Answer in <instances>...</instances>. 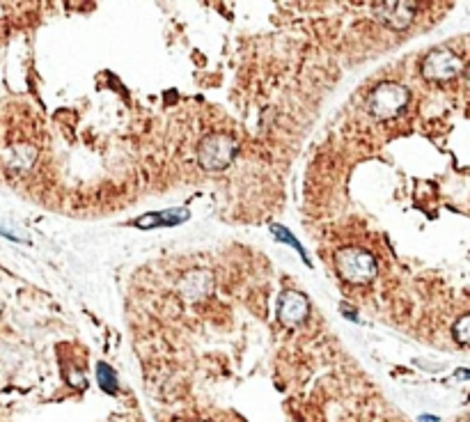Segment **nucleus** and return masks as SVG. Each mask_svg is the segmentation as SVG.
Instances as JSON below:
<instances>
[{
  "instance_id": "f257e3e1",
  "label": "nucleus",
  "mask_w": 470,
  "mask_h": 422,
  "mask_svg": "<svg viewBox=\"0 0 470 422\" xmlns=\"http://www.w3.org/2000/svg\"><path fill=\"white\" fill-rule=\"evenodd\" d=\"M335 267L349 284H367L376 276V260L362 248H342L335 255Z\"/></svg>"
},
{
  "instance_id": "f03ea898",
  "label": "nucleus",
  "mask_w": 470,
  "mask_h": 422,
  "mask_svg": "<svg viewBox=\"0 0 470 422\" xmlns=\"http://www.w3.org/2000/svg\"><path fill=\"white\" fill-rule=\"evenodd\" d=\"M237 152V140L228 133H211L198 147V161L204 170L216 172L228 168Z\"/></svg>"
},
{
  "instance_id": "7ed1b4c3",
  "label": "nucleus",
  "mask_w": 470,
  "mask_h": 422,
  "mask_svg": "<svg viewBox=\"0 0 470 422\" xmlns=\"http://www.w3.org/2000/svg\"><path fill=\"white\" fill-rule=\"evenodd\" d=\"M369 111L379 120H393L408 104V90L399 83H381L369 94Z\"/></svg>"
},
{
  "instance_id": "20e7f679",
  "label": "nucleus",
  "mask_w": 470,
  "mask_h": 422,
  "mask_svg": "<svg viewBox=\"0 0 470 422\" xmlns=\"http://www.w3.org/2000/svg\"><path fill=\"white\" fill-rule=\"evenodd\" d=\"M464 70L461 57L447 48H436L423 60V76L427 81H449Z\"/></svg>"
},
{
  "instance_id": "39448f33",
  "label": "nucleus",
  "mask_w": 470,
  "mask_h": 422,
  "mask_svg": "<svg viewBox=\"0 0 470 422\" xmlns=\"http://www.w3.org/2000/svg\"><path fill=\"white\" fill-rule=\"evenodd\" d=\"M310 312V301L306 294H301L296 289H287L282 291V296L278 301V319L285 326H298V323L306 321Z\"/></svg>"
},
{
  "instance_id": "423d86ee",
  "label": "nucleus",
  "mask_w": 470,
  "mask_h": 422,
  "mask_svg": "<svg viewBox=\"0 0 470 422\" xmlns=\"http://www.w3.org/2000/svg\"><path fill=\"white\" fill-rule=\"evenodd\" d=\"M415 3H381L376 5V16L390 30H406L415 16Z\"/></svg>"
},
{
  "instance_id": "0eeeda50",
  "label": "nucleus",
  "mask_w": 470,
  "mask_h": 422,
  "mask_svg": "<svg viewBox=\"0 0 470 422\" xmlns=\"http://www.w3.org/2000/svg\"><path fill=\"white\" fill-rule=\"evenodd\" d=\"M211 289H213V276L211 271L204 269H193L189 273H184V278L179 280V294L186 301H202L204 296H209Z\"/></svg>"
},
{
  "instance_id": "6e6552de",
  "label": "nucleus",
  "mask_w": 470,
  "mask_h": 422,
  "mask_svg": "<svg viewBox=\"0 0 470 422\" xmlns=\"http://www.w3.org/2000/svg\"><path fill=\"white\" fill-rule=\"evenodd\" d=\"M179 221H186V211L172 209L163 213H152V216H147V218H138L135 225H138V228H154V225H174Z\"/></svg>"
},
{
  "instance_id": "1a4fd4ad",
  "label": "nucleus",
  "mask_w": 470,
  "mask_h": 422,
  "mask_svg": "<svg viewBox=\"0 0 470 422\" xmlns=\"http://www.w3.org/2000/svg\"><path fill=\"white\" fill-rule=\"evenodd\" d=\"M96 379H99L101 390H106L108 395H117V379H115V372L111 365L99 362V365H96Z\"/></svg>"
},
{
  "instance_id": "9d476101",
  "label": "nucleus",
  "mask_w": 470,
  "mask_h": 422,
  "mask_svg": "<svg viewBox=\"0 0 470 422\" xmlns=\"http://www.w3.org/2000/svg\"><path fill=\"white\" fill-rule=\"evenodd\" d=\"M271 232H273V237H276V239L285 241V243H289V246H293V248H296V250H298V255H301V257L308 262V257H306V250H303V246H301V243H298L296 239L291 237V234H289V232H287L285 228H282V225H271Z\"/></svg>"
},
{
  "instance_id": "9b49d317",
  "label": "nucleus",
  "mask_w": 470,
  "mask_h": 422,
  "mask_svg": "<svg viewBox=\"0 0 470 422\" xmlns=\"http://www.w3.org/2000/svg\"><path fill=\"white\" fill-rule=\"evenodd\" d=\"M454 338H457V342L470 347V315H464L454 323Z\"/></svg>"
},
{
  "instance_id": "f8f14e48",
  "label": "nucleus",
  "mask_w": 470,
  "mask_h": 422,
  "mask_svg": "<svg viewBox=\"0 0 470 422\" xmlns=\"http://www.w3.org/2000/svg\"><path fill=\"white\" fill-rule=\"evenodd\" d=\"M342 315H347L349 319H356V312H354V310H349V308H342Z\"/></svg>"
},
{
  "instance_id": "ddd939ff",
  "label": "nucleus",
  "mask_w": 470,
  "mask_h": 422,
  "mask_svg": "<svg viewBox=\"0 0 470 422\" xmlns=\"http://www.w3.org/2000/svg\"><path fill=\"white\" fill-rule=\"evenodd\" d=\"M457 377H459V379H464V377H470V370H459V372H457Z\"/></svg>"
},
{
  "instance_id": "4468645a",
  "label": "nucleus",
  "mask_w": 470,
  "mask_h": 422,
  "mask_svg": "<svg viewBox=\"0 0 470 422\" xmlns=\"http://www.w3.org/2000/svg\"><path fill=\"white\" fill-rule=\"evenodd\" d=\"M420 422H438V420L432 418V416H423V418H420Z\"/></svg>"
},
{
  "instance_id": "2eb2a0df",
  "label": "nucleus",
  "mask_w": 470,
  "mask_h": 422,
  "mask_svg": "<svg viewBox=\"0 0 470 422\" xmlns=\"http://www.w3.org/2000/svg\"><path fill=\"white\" fill-rule=\"evenodd\" d=\"M466 78H468V85H470V67H468V72H466Z\"/></svg>"
}]
</instances>
